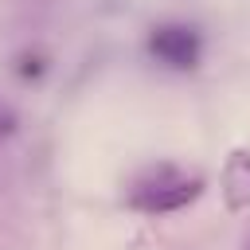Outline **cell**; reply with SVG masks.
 Listing matches in <instances>:
<instances>
[{
  "label": "cell",
  "instance_id": "obj_3",
  "mask_svg": "<svg viewBox=\"0 0 250 250\" xmlns=\"http://www.w3.org/2000/svg\"><path fill=\"white\" fill-rule=\"evenodd\" d=\"M223 199L230 211H250V152L234 148L223 164Z\"/></svg>",
  "mask_w": 250,
  "mask_h": 250
},
{
  "label": "cell",
  "instance_id": "obj_5",
  "mask_svg": "<svg viewBox=\"0 0 250 250\" xmlns=\"http://www.w3.org/2000/svg\"><path fill=\"white\" fill-rule=\"evenodd\" d=\"M16 129H20V117H16V109L0 102V141H4V137H12Z\"/></svg>",
  "mask_w": 250,
  "mask_h": 250
},
{
  "label": "cell",
  "instance_id": "obj_1",
  "mask_svg": "<svg viewBox=\"0 0 250 250\" xmlns=\"http://www.w3.org/2000/svg\"><path fill=\"white\" fill-rule=\"evenodd\" d=\"M199 195H203L199 172H188L180 164H152L133 176L125 199L141 215H172V211H184L188 203H195Z\"/></svg>",
  "mask_w": 250,
  "mask_h": 250
},
{
  "label": "cell",
  "instance_id": "obj_4",
  "mask_svg": "<svg viewBox=\"0 0 250 250\" xmlns=\"http://www.w3.org/2000/svg\"><path fill=\"white\" fill-rule=\"evenodd\" d=\"M43 70H47L43 55H31V51H23V55H20V74H23V78H39Z\"/></svg>",
  "mask_w": 250,
  "mask_h": 250
},
{
  "label": "cell",
  "instance_id": "obj_6",
  "mask_svg": "<svg viewBox=\"0 0 250 250\" xmlns=\"http://www.w3.org/2000/svg\"><path fill=\"white\" fill-rule=\"evenodd\" d=\"M238 250H250V230L242 234V246H238Z\"/></svg>",
  "mask_w": 250,
  "mask_h": 250
},
{
  "label": "cell",
  "instance_id": "obj_2",
  "mask_svg": "<svg viewBox=\"0 0 250 250\" xmlns=\"http://www.w3.org/2000/svg\"><path fill=\"white\" fill-rule=\"evenodd\" d=\"M148 55L172 70H191L203 55V39L191 23H180V20H168V23H156L148 31Z\"/></svg>",
  "mask_w": 250,
  "mask_h": 250
}]
</instances>
